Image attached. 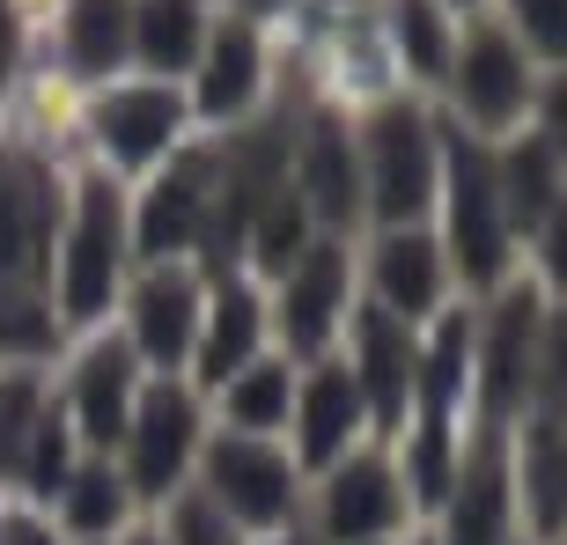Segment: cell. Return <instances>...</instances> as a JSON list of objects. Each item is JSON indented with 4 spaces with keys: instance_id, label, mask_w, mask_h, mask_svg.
Wrapping results in <instances>:
<instances>
[{
    "instance_id": "40",
    "label": "cell",
    "mask_w": 567,
    "mask_h": 545,
    "mask_svg": "<svg viewBox=\"0 0 567 545\" xmlns=\"http://www.w3.org/2000/svg\"><path fill=\"white\" fill-rule=\"evenodd\" d=\"M126 545H163V531H133V538Z\"/></svg>"
},
{
    "instance_id": "32",
    "label": "cell",
    "mask_w": 567,
    "mask_h": 545,
    "mask_svg": "<svg viewBox=\"0 0 567 545\" xmlns=\"http://www.w3.org/2000/svg\"><path fill=\"white\" fill-rule=\"evenodd\" d=\"M302 199H295L288 185L274 192V199H266V207H258V258H266V266H288V258H302Z\"/></svg>"
},
{
    "instance_id": "7",
    "label": "cell",
    "mask_w": 567,
    "mask_h": 545,
    "mask_svg": "<svg viewBox=\"0 0 567 545\" xmlns=\"http://www.w3.org/2000/svg\"><path fill=\"white\" fill-rule=\"evenodd\" d=\"M118 251H126L118 244V185L89 177L82 207H74V236H66V266H60L66 317H104L111 280H118Z\"/></svg>"
},
{
    "instance_id": "34",
    "label": "cell",
    "mask_w": 567,
    "mask_h": 545,
    "mask_svg": "<svg viewBox=\"0 0 567 545\" xmlns=\"http://www.w3.org/2000/svg\"><path fill=\"white\" fill-rule=\"evenodd\" d=\"M516 22H524V38L553 60H567V0H516Z\"/></svg>"
},
{
    "instance_id": "17",
    "label": "cell",
    "mask_w": 567,
    "mask_h": 545,
    "mask_svg": "<svg viewBox=\"0 0 567 545\" xmlns=\"http://www.w3.org/2000/svg\"><path fill=\"white\" fill-rule=\"evenodd\" d=\"M361 428V391L347 369H317L310 391H302V420H295V442H302V464H339L347 442Z\"/></svg>"
},
{
    "instance_id": "30",
    "label": "cell",
    "mask_w": 567,
    "mask_h": 545,
    "mask_svg": "<svg viewBox=\"0 0 567 545\" xmlns=\"http://www.w3.org/2000/svg\"><path fill=\"white\" fill-rule=\"evenodd\" d=\"M38 383L30 377H8L0 383V472L16 480L22 472V450H30V428H38Z\"/></svg>"
},
{
    "instance_id": "33",
    "label": "cell",
    "mask_w": 567,
    "mask_h": 545,
    "mask_svg": "<svg viewBox=\"0 0 567 545\" xmlns=\"http://www.w3.org/2000/svg\"><path fill=\"white\" fill-rule=\"evenodd\" d=\"M399 44H405V60H413V74H442V22L427 0H405L399 8Z\"/></svg>"
},
{
    "instance_id": "29",
    "label": "cell",
    "mask_w": 567,
    "mask_h": 545,
    "mask_svg": "<svg viewBox=\"0 0 567 545\" xmlns=\"http://www.w3.org/2000/svg\"><path fill=\"white\" fill-rule=\"evenodd\" d=\"M52 347V317L22 280H0V354H44Z\"/></svg>"
},
{
    "instance_id": "23",
    "label": "cell",
    "mask_w": 567,
    "mask_h": 545,
    "mask_svg": "<svg viewBox=\"0 0 567 545\" xmlns=\"http://www.w3.org/2000/svg\"><path fill=\"white\" fill-rule=\"evenodd\" d=\"M251 347H258V295L251 288H221L214 302V325L199 339V377L207 383H229L251 369Z\"/></svg>"
},
{
    "instance_id": "26",
    "label": "cell",
    "mask_w": 567,
    "mask_h": 545,
    "mask_svg": "<svg viewBox=\"0 0 567 545\" xmlns=\"http://www.w3.org/2000/svg\"><path fill=\"white\" fill-rule=\"evenodd\" d=\"M38 502H52L66 480H74V428H66V413H52L44 405L38 428H30V450H22V472H16Z\"/></svg>"
},
{
    "instance_id": "15",
    "label": "cell",
    "mask_w": 567,
    "mask_h": 545,
    "mask_svg": "<svg viewBox=\"0 0 567 545\" xmlns=\"http://www.w3.org/2000/svg\"><path fill=\"white\" fill-rule=\"evenodd\" d=\"M347 310V251L339 244H317L288 280V302H280V325H288V347H324L332 317Z\"/></svg>"
},
{
    "instance_id": "3",
    "label": "cell",
    "mask_w": 567,
    "mask_h": 545,
    "mask_svg": "<svg viewBox=\"0 0 567 545\" xmlns=\"http://www.w3.org/2000/svg\"><path fill=\"white\" fill-rule=\"evenodd\" d=\"M405 524V480L391 472V457H339L317 502V531L324 545H391V531Z\"/></svg>"
},
{
    "instance_id": "41",
    "label": "cell",
    "mask_w": 567,
    "mask_h": 545,
    "mask_svg": "<svg viewBox=\"0 0 567 545\" xmlns=\"http://www.w3.org/2000/svg\"><path fill=\"white\" fill-rule=\"evenodd\" d=\"M266 545H302V538H266Z\"/></svg>"
},
{
    "instance_id": "20",
    "label": "cell",
    "mask_w": 567,
    "mask_h": 545,
    "mask_svg": "<svg viewBox=\"0 0 567 545\" xmlns=\"http://www.w3.org/2000/svg\"><path fill=\"white\" fill-rule=\"evenodd\" d=\"M251 89H258V38H251V22H229V30H214V44H207L199 111H207V119H236V111L251 104Z\"/></svg>"
},
{
    "instance_id": "8",
    "label": "cell",
    "mask_w": 567,
    "mask_h": 545,
    "mask_svg": "<svg viewBox=\"0 0 567 545\" xmlns=\"http://www.w3.org/2000/svg\"><path fill=\"white\" fill-rule=\"evenodd\" d=\"M508 464H502V442L486 435L472 457L457 464V486L442 494V545H508Z\"/></svg>"
},
{
    "instance_id": "31",
    "label": "cell",
    "mask_w": 567,
    "mask_h": 545,
    "mask_svg": "<svg viewBox=\"0 0 567 545\" xmlns=\"http://www.w3.org/2000/svg\"><path fill=\"white\" fill-rule=\"evenodd\" d=\"M163 545H244V531H236L207 494H177V502H169V524H163Z\"/></svg>"
},
{
    "instance_id": "42",
    "label": "cell",
    "mask_w": 567,
    "mask_h": 545,
    "mask_svg": "<svg viewBox=\"0 0 567 545\" xmlns=\"http://www.w3.org/2000/svg\"><path fill=\"white\" fill-rule=\"evenodd\" d=\"M560 545H567V531H560Z\"/></svg>"
},
{
    "instance_id": "4",
    "label": "cell",
    "mask_w": 567,
    "mask_h": 545,
    "mask_svg": "<svg viewBox=\"0 0 567 545\" xmlns=\"http://www.w3.org/2000/svg\"><path fill=\"white\" fill-rule=\"evenodd\" d=\"M52 222H60L52 169L30 147H8L0 155V280H30L52 266Z\"/></svg>"
},
{
    "instance_id": "2",
    "label": "cell",
    "mask_w": 567,
    "mask_h": 545,
    "mask_svg": "<svg viewBox=\"0 0 567 545\" xmlns=\"http://www.w3.org/2000/svg\"><path fill=\"white\" fill-rule=\"evenodd\" d=\"M192 442H199V413L177 383H155L141 399V413L126 420V472L118 480L147 502H169L185 486V464H192Z\"/></svg>"
},
{
    "instance_id": "1",
    "label": "cell",
    "mask_w": 567,
    "mask_h": 545,
    "mask_svg": "<svg viewBox=\"0 0 567 545\" xmlns=\"http://www.w3.org/2000/svg\"><path fill=\"white\" fill-rule=\"evenodd\" d=\"M207 502L236 531H280L295 516V464L266 435L207 442Z\"/></svg>"
},
{
    "instance_id": "16",
    "label": "cell",
    "mask_w": 567,
    "mask_h": 545,
    "mask_svg": "<svg viewBox=\"0 0 567 545\" xmlns=\"http://www.w3.org/2000/svg\"><path fill=\"white\" fill-rule=\"evenodd\" d=\"M74 420H82L89 442H126V420H133V354L118 339L89 347L82 354V377H74Z\"/></svg>"
},
{
    "instance_id": "24",
    "label": "cell",
    "mask_w": 567,
    "mask_h": 545,
    "mask_svg": "<svg viewBox=\"0 0 567 545\" xmlns=\"http://www.w3.org/2000/svg\"><path fill=\"white\" fill-rule=\"evenodd\" d=\"M133 44H141V60L163 66V74L192 66L199 60V8H192V0H141V8H133Z\"/></svg>"
},
{
    "instance_id": "21",
    "label": "cell",
    "mask_w": 567,
    "mask_h": 545,
    "mask_svg": "<svg viewBox=\"0 0 567 545\" xmlns=\"http://www.w3.org/2000/svg\"><path fill=\"white\" fill-rule=\"evenodd\" d=\"M126 508H133V486L118 480L111 464H82V472L60 486V524L82 545H111V531L126 524Z\"/></svg>"
},
{
    "instance_id": "22",
    "label": "cell",
    "mask_w": 567,
    "mask_h": 545,
    "mask_svg": "<svg viewBox=\"0 0 567 545\" xmlns=\"http://www.w3.org/2000/svg\"><path fill=\"white\" fill-rule=\"evenodd\" d=\"M133 44V0H74L66 8V60L74 74H111Z\"/></svg>"
},
{
    "instance_id": "6",
    "label": "cell",
    "mask_w": 567,
    "mask_h": 545,
    "mask_svg": "<svg viewBox=\"0 0 567 545\" xmlns=\"http://www.w3.org/2000/svg\"><path fill=\"white\" fill-rule=\"evenodd\" d=\"M435 192V141H427V119L421 111H377L369 126V199H377L383 222H413Z\"/></svg>"
},
{
    "instance_id": "28",
    "label": "cell",
    "mask_w": 567,
    "mask_h": 545,
    "mask_svg": "<svg viewBox=\"0 0 567 545\" xmlns=\"http://www.w3.org/2000/svg\"><path fill=\"white\" fill-rule=\"evenodd\" d=\"M553 163H560V155H553L546 141H530V147H516V155H508V169H494L502 199L524 214V222H538V214L553 207Z\"/></svg>"
},
{
    "instance_id": "10",
    "label": "cell",
    "mask_w": 567,
    "mask_h": 545,
    "mask_svg": "<svg viewBox=\"0 0 567 545\" xmlns=\"http://www.w3.org/2000/svg\"><path fill=\"white\" fill-rule=\"evenodd\" d=\"M185 126V104H177V89L147 82V89H111L104 104H96V141L111 147V163H155L169 141Z\"/></svg>"
},
{
    "instance_id": "36",
    "label": "cell",
    "mask_w": 567,
    "mask_h": 545,
    "mask_svg": "<svg viewBox=\"0 0 567 545\" xmlns=\"http://www.w3.org/2000/svg\"><path fill=\"white\" fill-rule=\"evenodd\" d=\"M546 280L567 295V199L546 207Z\"/></svg>"
},
{
    "instance_id": "37",
    "label": "cell",
    "mask_w": 567,
    "mask_h": 545,
    "mask_svg": "<svg viewBox=\"0 0 567 545\" xmlns=\"http://www.w3.org/2000/svg\"><path fill=\"white\" fill-rule=\"evenodd\" d=\"M538 119H546V133H538V141H546L553 155H567V74L546 89V111H538Z\"/></svg>"
},
{
    "instance_id": "5",
    "label": "cell",
    "mask_w": 567,
    "mask_h": 545,
    "mask_svg": "<svg viewBox=\"0 0 567 545\" xmlns=\"http://www.w3.org/2000/svg\"><path fill=\"white\" fill-rule=\"evenodd\" d=\"M450 236H457V266L464 280H502L508 266V222H502V185H494V163L480 147L450 141Z\"/></svg>"
},
{
    "instance_id": "27",
    "label": "cell",
    "mask_w": 567,
    "mask_h": 545,
    "mask_svg": "<svg viewBox=\"0 0 567 545\" xmlns=\"http://www.w3.org/2000/svg\"><path fill=\"white\" fill-rule=\"evenodd\" d=\"M229 420L236 435H266L288 420V369L280 361H251L244 377H229Z\"/></svg>"
},
{
    "instance_id": "12",
    "label": "cell",
    "mask_w": 567,
    "mask_h": 545,
    "mask_svg": "<svg viewBox=\"0 0 567 545\" xmlns=\"http://www.w3.org/2000/svg\"><path fill=\"white\" fill-rule=\"evenodd\" d=\"M530 377H538V302L524 288V295H508L502 310H494V325H486V369H480L486 413L502 420L530 391Z\"/></svg>"
},
{
    "instance_id": "13",
    "label": "cell",
    "mask_w": 567,
    "mask_h": 545,
    "mask_svg": "<svg viewBox=\"0 0 567 545\" xmlns=\"http://www.w3.org/2000/svg\"><path fill=\"white\" fill-rule=\"evenodd\" d=\"M207 192H214V155H185V163L169 169L163 185L147 192L141 207V251H185L199 222H207Z\"/></svg>"
},
{
    "instance_id": "19",
    "label": "cell",
    "mask_w": 567,
    "mask_h": 545,
    "mask_svg": "<svg viewBox=\"0 0 567 545\" xmlns=\"http://www.w3.org/2000/svg\"><path fill=\"white\" fill-rule=\"evenodd\" d=\"M302 207H317L324 222H347L361 207V169L339 119H317L310 147H302Z\"/></svg>"
},
{
    "instance_id": "38",
    "label": "cell",
    "mask_w": 567,
    "mask_h": 545,
    "mask_svg": "<svg viewBox=\"0 0 567 545\" xmlns=\"http://www.w3.org/2000/svg\"><path fill=\"white\" fill-rule=\"evenodd\" d=\"M0 545H66L44 516H0Z\"/></svg>"
},
{
    "instance_id": "9",
    "label": "cell",
    "mask_w": 567,
    "mask_h": 545,
    "mask_svg": "<svg viewBox=\"0 0 567 545\" xmlns=\"http://www.w3.org/2000/svg\"><path fill=\"white\" fill-rule=\"evenodd\" d=\"M354 347H361V369H354V391L377 405L383 428H405V391L421 377V347L391 310H361L354 317Z\"/></svg>"
},
{
    "instance_id": "25",
    "label": "cell",
    "mask_w": 567,
    "mask_h": 545,
    "mask_svg": "<svg viewBox=\"0 0 567 545\" xmlns=\"http://www.w3.org/2000/svg\"><path fill=\"white\" fill-rule=\"evenodd\" d=\"M524 486H530V524L546 531V538H560L567 531V428H538L524 450Z\"/></svg>"
},
{
    "instance_id": "18",
    "label": "cell",
    "mask_w": 567,
    "mask_h": 545,
    "mask_svg": "<svg viewBox=\"0 0 567 545\" xmlns=\"http://www.w3.org/2000/svg\"><path fill=\"white\" fill-rule=\"evenodd\" d=\"M377 310H391L399 325H413V317H427L442 302V258L427 236H383V251H377Z\"/></svg>"
},
{
    "instance_id": "11",
    "label": "cell",
    "mask_w": 567,
    "mask_h": 545,
    "mask_svg": "<svg viewBox=\"0 0 567 545\" xmlns=\"http://www.w3.org/2000/svg\"><path fill=\"white\" fill-rule=\"evenodd\" d=\"M524 89H530V66L524 52L502 38V30H472L464 38V60H457V104L480 119V126H508L524 111Z\"/></svg>"
},
{
    "instance_id": "39",
    "label": "cell",
    "mask_w": 567,
    "mask_h": 545,
    "mask_svg": "<svg viewBox=\"0 0 567 545\" xmlns=\"http://www.w3.org/2000/svg\"><path fill=\"white\" fill-rule=\"evenodd\" d=\"M8 52H16V22H8V0H0V66H8Z\"/></svg>"
},
{
    "instance_id": "14",
    "label": "cell",
    "mask_w": 567,
    "mask_h": 545,
    "mask_svg": "<svg viewBox=\"0 0 567 545\" xmlns=\"http://www.w3.org/2000/svg\"><path fill=\"white\" fill-rule=\"evenodd\" d=\"M133 339H141L147 361H185V347L199 339V288L185 272H147L141 295H133Z\"/></svg>"
},
{
    "instance_id": "35",
    "label": "cell",
    "mask_w": 567,
    "mask_h": 545,
    "mask_svg": "<svg viewBox=\"0 0 567 545\" xmlns=\"http://www.w3.org/2000/svg\"><path fill=\"white\" fill-rule=\"evenodd\" d=\"M530 383H546V399L567 405V310L546 325V339H538V377Z\"/></svg>"
}]
</instances>
